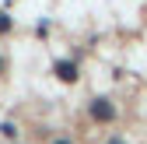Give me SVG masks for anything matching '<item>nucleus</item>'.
I'll return each instance as SVG.
<instances>
[{
  "label": "nucleus",
  "mask_w": 147,
  "mask_h": 144,
  "mask_svg": "<svg viewBox=\"0 0 147 144\" xmlns=\"http://www.w3.org/2000/svg\"><path fill=\"white\" fill-rule=\"evenodd\" d=\"M95 116H102V120H109V116H112V109H109V105H95Z\"/></svg>",
  "instance_id": "nucleus-1"
}]
</instances>
